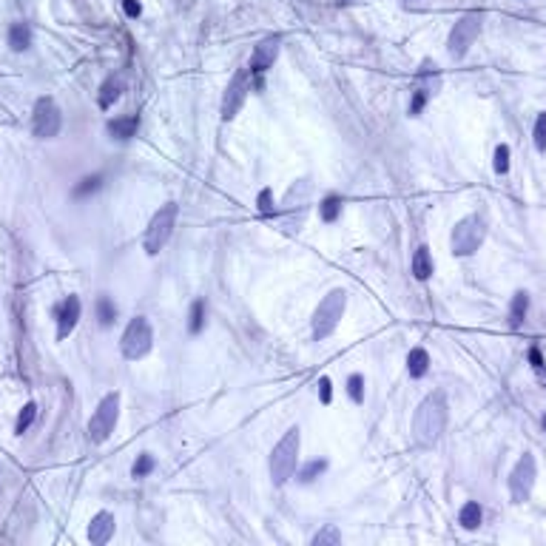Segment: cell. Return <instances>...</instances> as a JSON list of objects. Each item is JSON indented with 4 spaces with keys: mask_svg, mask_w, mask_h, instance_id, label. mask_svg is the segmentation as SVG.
Returning a JSON list of instances; mask_svg holds the SVG:
<instances>
[{
    "mask_svg": "<svg viewBox=\"0 0 546 546\" xmlns=\"http://www.w3.org/2000/svg\"><path fill=\"white\" fill-rule=\"evenodd\" d=\"M447 419H450V407H447V393L444 390H433L416 410L413 416V438L421 447H436L438 438L447 430Z\"/></svg>",
    "mask_w": 546,
    "mask_h": 546,
    "instance_id": "6da1fadb",
    "label": "cell"
},
{
    "mask_svg": "<svg viewBox=\"0 0 546 546\" xmlns=\"http://www.w3.org/2000/svg\"><path fill=\"white\" fill-rule=\"evenodd\" d=\"M299 447H302V436L299 427H291L279 444L270 452V478L277 487H285L291 478L296 475V464H299Z\"/></svg>",
    "mask_w": 546,
    "mask_h": 546,
    "instance_id": "7a4b0ae2",
    "label": "cell"
},
{
    "mask_svg": "<svg viewBox=\"0 0 546 546\" xmlns=\"http://www.w3.org/2000/svg\"><path fill=\"white\" fill-rule=\"evenodd\" d=\"M177 217H179V205L177 202H165L163 208L151 217V222L146 228V236H143V248H146L148 256H157L168 245V239H171V234L177 228Z\"/></svg>",
    "mask_w": 546,
    "mask_h": 546,
    "instance_id": "3957f363",
    "label": "cell"
},
{
    "mask_svg": "<svg viewBox=\"0 0 546 546\" xmlns=\"http://www.w3.org/2000/svg\"><path fill=\"white\" fill-rule=\"evenodd\" d=\"M484 239H487V220L481 214H469V217L455 222L450 245H452L455 256H472L478 248L484 245Z\"/></svg>",
    "mask_w": 546,
    "mask_h": 546,
    "instance_id": "277c9868",
    "label": "cell"
},
{
    "mask_svg": "<svg viewBox=\"0 0 546 546\" xmlns=\"http://www.w3.org/2000/svg\"><path fill=\"white\" fill-rule=\"evenodd\" d=\"M345 307H348V293L345 291H330L319 302V307L313 313V338L316 341H324L327 336H333L341 316H345Z\"/></svg>",
    "mask_w": 546,
    "mask_h": 546,
    "instance_id": "5b68a950",
    "label": "cell"
},
{
    "mask_svg": "<svg viewBox=\"0 0 546 546\" xmlns=\"http://www.w3.org/2000/svg\"><path fill=\"white\" fill-rule=\"evenodd\" d=\"M120 348H122V356L136 362V359H143L151 353L154 348V330H151V322L146 316H136L128 322L122 338H120Z\"/></svg>",
    "mask_w": 546,
    "mask_h": 546,
    "instance_id": "8992f818",
    "label": "cell"
},
{
    "mask_svg": "<svg viewBox=\"0 0 546 546\" xmlns=\"http://www.w3.org/2000/svg\"><path fill=\"white\" fill-rule=\"evenodd\" d=\"M117 419H120V393H108L97 410H94V416L89 421V438L94 444H103L111 438L114 427H117Z\"/></svg>",
    "mask_w": 546,
    "mask_h": 546,
    "instance_id": "52a82bcc",
    "label": "cell"
},
{
    "mask_svg": "<svg viewBox=\"0 0 546 546\" xmlns=\"http://www.w3.org/2000/svg\"><path fill=\"white\" fill-rule=\"evenodd\" d=\"M481 20H484L481 12H469V15H464V18L452 26L450 40H447V51H450L452 60L466 57V51L472 49V43L478 40V34H481Z\"/></svg>",
    "mask_w": 546,
    "mask_h": 546,
    "instance_id": "ba28073f",
    "label": "cell"
},
{
    "mask_svg": "<svg viewBox=\"0 0 546 546\" xmlns=\"http://www.w3.org/2000/svg\"><path fill=\"white\" fill-rule=\"evenodd\" d=\"M441 86V75H438V65L433 60H424L421 68L416 72V86H413V100H410V114L419 117L424 111V106L430 103V97L438 91Z\"/></svg>",
    "mask_w": 546,
    "mask_h": 546,
    "instance_id": "9c48e42d",
    "label": "cell"
},
{
    "mask_svg": "<svg viewBox=\"0 0 546 546\" xmlns=\"http://www.w3.org/2000/svg\"><path fill=\"white\" fill-rule=\"evenodd\" d=\"M535 478H538V464H535V455L532 452H523L515 464V469L509 472V495L515 504H523L529 501L532 495V487H535Z\"/></svg>",
    "mask_w": 546,
    "mask_h": 546,
    "instance_id": "30bf717a",
    "label": "cell"
},
{
    "mask_svg": "<svg viewBox=\"0 0 546 546\" xmlns=\"http://www.w3.org/2000/svg\"><path fill=\"white\" fill-rule=\"evenodd\" d=\"M250 89H253L250 68H236V75L231 77V83H228V89L222 94V120H234L239 114V108L245 106Z\"/></svg>",
    "mask_w": 546,
    "mask_h": 546,
    "instance_id": "8fae6325",
    "label": "cell"
},
{
    "mask_svg": "<svg viewBox=\"0 0 546 546\" xmlns=\"http://www.w3.org/2000/svg\"><path fill=\"white\" fill-rule=\"evenodd\" d=\"M63 125V114L57 108V103L51 97H40L34 103V114H32V134L37 140H51V136L60 134Z\"/></svg>",
    "mask_w": 546,
    "mask_h": 546,
    "instance_id": "7c38bea8",
    "label": "cell"
},
{
    "mask_svg": "<svg viewBox=\"0 0 546 546\" xmlns=\"http://www.w3.org/2000/svg\"><path fill=\"white\" fill-rule=\"evenodd\" d=\"M279 49H282V34H267L256 43L253 54H250V75L256 77V86H262V75L267 72V68H273V63H277L279 57Z\"/></svg>",
    "mask_w": 546,
    "mask_h": 546,
    "instance_id": "4fadbf2b",
    "label": "cell"
},
{
    "mask_svg": "<svg viewBox=\"0 0 546 546\" xmlns=\"http://www.w3.org/2000/svg\"><path fill=\"white\" fill-rule=\"evenodd\" d=\"M80 322V299L77 296H65L57 305V338H65Z\"/></svg>",
    "mask_w": 546,
    "mask_h": 546,
    "instance_id": "5bb4252c",
    "label": "cell"
},
{
    "mask_svg": "<svg viewBox=\"0 0 546 546\" xmlns=\"http://www.w3.org/2000/svg\"><path fill=\"white\" fill-rule=\"evenodd\" d=\"M114 515L111 512H97L94 518H91V523H89V540L94 543V546H103V543H108L111 540V535H114Z\"/></svg>",
    "mask_w": 546,
    "mask_h": 546,
    "instance_id": "9a60e30c",
    "label": "cell"
},
{
    "mask_svg": "<svg viewBox=\"0 0 546 546\" xmlns=\"http://www.w3.org/2000/svg\"><path fill=\"white\" fill-rule=\"evenodd\" d=\"M136 131H140V117H134V114L108 122V134L114 140H131V136H136Z\"/></svg>",
    "mask_w": 546,
    "mask_h": 546,
    "instance_id": "2e32d148",
    "label": "cell"
},
{
    "mask_svg": "<svg viewBox=\"0 0 546 546\" xmlns=\"http://www.w3.org/2000/svg\"><path fill=\"white\" fill-rule=\"evenodd\" d=\"M427 370H430V353L424 348H413V350H410V356H407L410 379H421V376H427Z\"/></svg>",
    "mask_w": 546,
    "mask_h": 546,
    "instance_id": "e0dca14e",
    "label": "cell"
},
{
    "mask_svg": "<svg viewBox=\"0 0 546 546\" xmlns=\"http://www.w3.org/2000/svg\"><path fill=\"white\" fill-rule=\"evenodd\" d=\"M410 267H413V277L416 279H430L433 277V256H430V248L421 245L416 253H413V262H410Z\"/></svg>",
    "mask_w": 546,
    "mask_h": 546,
    "instance_id": "ac0fdd59",
    "label": "cell"
},
{
    "mask_svg": "<svg viewBox=\"0 0 546 546\" xmlns=\"http://www.w3.org/2000/svg\"><path fill=\"white\" fill-rule=\"evenodd\" d=\"M526 313H529V293H526V291H518V293L512 296V305H509V327L518 330V327L523 324Z\"/></svg>",
    "mask_w": 546,
    "mask_h": 546,
    "instance_id": "d6986e66",
    "label": "cell"
},
{
    "mask_svg": "<svg viewBox=\"0 0 546 546\" xmlns=\"http://www.w3.org/2000/svg\"><path fill=\"white\" fill-rule=\"evenodd\" d=\"M122 94V80L120 77H108L103 86H100V94H97V103L100 108H111Z\"/></svg>",
    "mask_w": 546,
    "mask_h": 546,
    "instance_id": "ffe728a7",
    "label": "cell"
},
{
    "mask_svg": "<svg viewBox=\"0 0 546 546\" xmlns=\"http://www.w3.org/2000/svg\"><path fill=\"white\" fill-rule=\"evenodd\" d=\"M481 518H484V512H481V507H478L475 501H466L464 507H461V512H458V523L464 526V529H478L481 526Z\"/></svg>",
    "mask_w": 546,
    "mask_h": 546,
    "instance_id": "44dd1931",
    "label": "cell"
},
{
    "mask_svg": "<svg viewBox=\"0 0 546 546\" xmlns=\"http://www.w3.org/2000/svg\"><path fill=\"white\" fill-rule=\"evenodd\" d=\"M341 196L338 193H327L322 202H319V217L324 220V222H336L338 217H341Z\"/></svg>",
    "mask_w": 546,
    "mask_h": 546,
    "instance_id": "7402d4cb",
    "label": "cell"
},
{
    "mask_svg": "<svg viewBox=\"0 0 546 546\" xmlns=\"http://www.w3.org/2000/svg\"><path fill=\"white\" fill-rule=\"evenodd\" d=\"M9 46H12V51H26L32 46V29H29V23H15L9 29Z\"/></svg>",
    "mask_w": 546,
    "mask_h": 546,
    "instance_id": "603a6c76",
    "label": "cell"
},
{
    "mask_svg": "<svg viewBox=\"0 0 546 546\" xmlns=\"http://www.w3.org/2000/svg\"><path fill=\"white\" fill-rule=\"evenodd\" d=\"M97 319H100L103 327H111L117 322V307H114V302L108 296H100L97 299Z\"/></svg>",
    "mask_w": 546,
    "mask_h": 546,
    "instance_id": "cb8c5ba5",
    "label": "cell"
},
{
    "mask_svg": "<svg viewBox=\"0 0 546 546\" xmlns=\"http://www.w3.org/2000/svg\"><path fill=\"white\" fill-rule=\"evenodd\" d=\"M34 419H37V404L34 401H29L23 410H20V416H18V424H15V433L18 436H23L32 424H34Z\"/></svg>",
    "mask_w": 546,
    "mask_h": 546,
    "instance_id": "d4e9b609",
    "label": "cell"
},
{
    "mask_svg": "<svg viewBox=\"0 0 546 546\" xmlns=\"http://www.w3.org/2000/svg\"><path fill=\"white\" fill-rule=\"evenodd\" d=\"M103 188V177L100 174H94V177H86V179H80V185H75V196L77 199H83V196H89V193H94V191H100Z\"/></svg>",
    "mask_w": 546,
    "mask_h": 546,
    "instance_id": "484cf974",
    "label": "cell"
},
{
    "mask_svg": "<svg viewBox=\"0 0 546 546\" xmlns=\"http://www.w3.org/2000/svg\"><path fill=\"white\" fill-rule=\"evenodd\" d=\"M202 327H205V302H202V299H196V302L191 305V322H188V330L196 336V333H202Z\"/></svg>",
    "mask_w": 546,
    "mask_h": 546,
    "instance_id": "4316f807",
    "label": "cell"
},
{
    "mask_svg": "<svg viewBox=\"0 0 546 546\" xmlns=\"http://www.w3.org/2000/svg\"><path fill=\"white\" fill-rule=\"evenodd\" d=\"M154 466H157V461H154V455H148V452H143L140 458L134 461V466H131V475L134 478H146V475H151L154 472Z\"/></svg>",
    "mask_w": 546,
    "mask_h": 546,
    "instance_id": "83f0119b",
    "label": "cell"
},
{
    "mask_svg": "<svg viewBox=\"0 0 546 546\" xmlns=\"http://www.w3.org/2000/svg\"><path fill=\"white\" fill-rule=\"evenodd\" d=\"M324 469H327V461H324V458H316V461H310V464L299 472V481H302V484H310V481H316V478H319Z\"/></svg>",
    "mask_w": 546,
    "mask_h": 546,
    "instance_id": "f1b7e54d",
    "label": "cell"
},
{
    "mask_svg": "<svg viewBox=\"0 0 546 546\" xmlns=\"http://www.w3.org/2000/svg\"><path fill=\"white\" fill-rule=\"evenodd\" d=\"M532 143L538 151H546V111L538 114L535 120V131H532Z\"/></svg>",
    "mask_w": 546,
    "mask_h": 546,
    "instance_id": "f546056e",
    "label": "cell"
},
{
    "mask_svg": "<svg viewBox=\"0 0 546 546\" xmlns=\"http://www.w3.org/2000/svg\"><path fill=\"white\" fill-rule=\"evenodd\" d=\"M348 393H350V398H353L356 404L364 401V376H362V373H353V376L348 379Z\"/></svg>",
    "mask_w": 546,
    "mask_h": 546,
    "instance_id": "4dcf8cb0",
    "label": "cell"
},
{
    "mask_svg": "<svg viewBox=\"0 0 546 546\" xmlns=\"http://www.w3.org/2000/svg\"><path fill=\"white\" fill-rule=\"evenodd\" d=\"M341 540V532L336 526H324L322 532L313 535V546H324V543H338Z\"/></svg>",
    "mask_w": 546,
    "mask_h": 546,
    "instance_id": "1f68e13d",
    "label": "cell"
},
{
    "mask_svg": "<svg viewBox=\"0 0 546 546\" xmlns=\"http://www.w3.org/2000/svg\"><path fill=\"white\" fill-rule=\"evenodd\" d=\"M493 168H495V174H507L509 171V146H498L495 148V163H493Z\"/></svg>",
    "mask_w": 546,
    "mask_h": 546,
    "instance_id": "d6a6232c",
    "label": "cell"
},
{
    "mask_svg": "<svg viewBox=\"0 0 546 546\" xmlns=\"http://www.w3.org/2000/svg\"><path fill=\"white\" fill-rule=\"evenodd\" d=\"M259 211H262L265 217L273 214V191H270V188H262V191H259Z\"/></svg>",
    "mask_w": 546,
    "mask_h": 546,
    "instance_id": "836d02e7",
    "label": "cell"
},
{
    "mask_svg": "<svg viewBox=\"0 0 546 546\" xmlns=\"http://www.w3.org/2000/svg\"><path fill=\"white\" fill-rule=\"evenodd\" d=\"M122 12L131 18V20H136L143 15V6H140V0H122Z\"/></svg>",
    "mask_w": 546,
    "mask_h": 546,
    "instance_id": "e575fe53",
    "label": "cell"
},
{
    "mask_svg": "<svg viewBox=\"0 0 546 546\" xmlns=\"http://www.w3.org/2000/svg\"><path fill=\"white\" fill-rule=\"evenodd\" d=\"M319 398H322V404H330V398H333V390H330V379L327 376L319 379Z\"/></svg>",
    "mask_w": 546,
    "mask_h": 546,
    "instance_id": "d590c367",
    "label": "cell"
},
{
    "mask_svg": "<svg viewBox=\"0 0 546 546\" xmlns=\"http://www.w3.org/2000/svg\"><path fill=\"white\" fill-rule=\"evenodd\" d=\"M529 362H532V367L538 370V367H543L546 362H543V356H540V350L538 348H529Z\"/></svg>",
    "mask_w": 546,
    "mask_h": 546,
    "instance_id": "8d00e7d4",
    "label": "cell"
},
{
    "mask_svg": "<svg viewBox=\"0 0 546 546\" xmlns=\"http://www.w3.org/2000/svg\"><path fill=\"white\" fill-rule=\"evenodd\" d=\"M338 4H353V0H338Z\"/></svg>",
    "mask_w": 546,
    "mask_h": 546,
    "instance_id": "74e56055",
    "label": "cell"
},
{
    "mask_svg": "<svg viewBox=\"0 0 546 546\" xmlns=\"http://www.w3.org/2000/svg\"><path fill=\"white\" fill-rule=\"evenodd\" d=\"M540 424H543V430H546V416H543V421H540Z\"/></svg>",
    "mask_w": 546,
    "mask_h": 546,
    "instance_id": "f35d334b",
    "label": "cell"
}]
</instances>
